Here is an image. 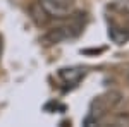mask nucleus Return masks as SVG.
Returning a JSON list of instances; mask_svg holds the SVG:
<instances>
[{"mask_svg": "<svg viewBox=\"0 0 129 127\" xmlns=\"http://www.w3.org/2000/svg\"><path fill=\"white\" fill-rule=\"evenodd\" d=\"M109 38L115 45H124L129 41V29L119 24H110L109 26Z\"/></svg>", "mask_w": 129, "mask_h": 127, "instance_id": "20e7f679", "label": "nucleus"}, {"mask_svg": "<svg viewBox=\"0 0 129 127\" xmlns=\"http://www.w3.org/2000/svg\"><path fill=\"white\" fill-rule=\"evenodd\" d=\"M53 2H59V4H64V5H69V7H72V0H53Z\"/></svg>", "mask_w": 129, "mask_h": 127, "instance_id": "423d86ee", "label": "nucleus"}, {"mask_svg": "<svg viewBox=\"0 0 129 127\" xmlns=\"http://www.w3.org/2000/svg\"><path fill=\"white\" fill-rule=\"evenodd\" d=\"M126 79H127V82H129V70H127V76H126Z\"/></svg>", "mask_w": 129, "mask_h": 127, "instance_id": "6e6552de", "label": "nucleus"}, {"mask_svg": "<svg viewBox=\"0 0 129 127\" xmlns=\"http://www.w3.org/2000/svg\"><path fill=\"white\" fill-rule=\"evenodd\" d=\"M114 124L115 125H126V124H129V115H120V117H117L114 120Z\"/></svg>", "mask_w": 129, "mask_h": 127, "instance_id": "39448f33", "label": "nucleus"}, {"mask_svg": "<svg viewBox=\"0 0 129 127\" xmlns=\"http://www.w3.org/2000/svg\"><path fill=\"white\" fill-rule=\"evenodd\" d=\"M86 76V69L84 67H64L59 70V77L64 84H67L69 88L78 86L81 79Z\"/></svg>", "mask_w": 129, "mask_h": 127, "instance_id": "f03ea898", "label": "nucleus"}, {"mask_svg": "<svg viewBox=\"0 0 129 127\" xmlns=\"http://www.w3.org/2000/svg\"><path fill=\"white\" fill-rule=\"evenodd\" d=\"M2 53H4V39L0 36V59H2Z\"/></svg>", "mask_w": 129, "mask_h": 127, "instance_id": "0eeeda50", "label": "nucleus"}, {"mask_svg": "<svg viewBox=\"0 0 129 127\" xmlns=\"http://www.w3.org/2000/svg\"><path fill=\"white\" fill-rule=\"evenodd\" d=\"M38 4L45 9V12L48 14L50 17L60 19V17H67L71 12H72V7L64 5V4H59V2H53V0H40Z\"/></svg>", "mask_w": 129, "mask_h": 127, "instance_id": "7ed1b4c3", "label": "nucleus"}, {"mask_svg": "<svg viewBox=\"0 0 129 127\" xmlns=\"http://www.w3.org/2000/svg\"><path fill=\"white\" fill-rule=\"evenodd\" d=\"M107 108H109V101L103 96L96 98V100L91 103L89 112H88V115H86V118H84L83 124H84V125H96V124H100V120L105 115Z\"/></svg>", "mask_w": 129, "mask_h": 127, "instance_id": "f257e3e1", "label": "nucleus"}]
</instances>
